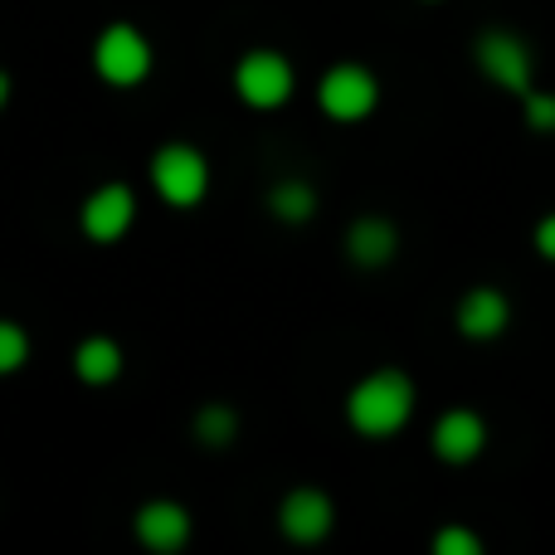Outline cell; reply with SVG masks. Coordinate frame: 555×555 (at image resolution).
I'll list each match as a JSON object with an SVG mask.
<instances>
[{
    "mask_svg": "<svg viewBox=\"0 0 555 555\" xmlns=\"http://www.w3.org/2000/svg\"><path fill=\"white\" fill-rule=\"evenodd\" d=\"M537 254L555 263V215H546V220L537 224Z\"/></svg>",
    "mask_w": 555,
    "mask_h": 555,
    "instance_id": "19",
    "label": "cell"
},
{
    "mask_svg": "<svg viewBox=\"0 0 555 555\" xmlns=\"http://www.w3.org/2000/svg\"><path fill=\"white\" fill-rule=\"evenodd\" d=\"M293 88H297V74L278 49H249V54H240V64H234V93L249 107H263V113L283 107L287 98H293Z\"/></svg>",
    "mask_w": 555,
    "mask_h": 555,
    "instance_id": "4",
    "label": "cell"
},
{
    "mask_svg": "<svg viewBox=\"0 0 555 555\" xmlns=\"http://www.w3.org/2000/svg\"><path fill=\"white\" fill-rule=\"evenodd\" d=\"M191 429L205 449H224V443H234V434H240V414H234L230 404H201Z\"/></svg>",
    "mask_w": 555,
    "mask_h": 555,
    "instance_id": "15",
    "label": "cell"
},
{
    "mask_svg": "<svg viewBox=\"0 0 555 555\" xmlns=\"http://www.w3.org/2000/svg\"><path fill=\"white\" fill-rule=\"evenodd\" d=\"M410 414H414V380L404 371H395V365L371 371L346 395V424L361 439H390V434H400L410 424Z\"/></svg>",
    "mask_w": 555,
    "mask_h": 555,
    "instance_id": "1",
    "label": "cell"
},
{
    "mask_svg": "<svg viewBox=\"0 0 555 555\" xmlns=\"http://www.w3.org/2000/svg\"><path fill=\"white\" fill-rule=\"evenodd\" d=\"M74 375L83 385H113L122 375V346L113 336H83L74 346Z\"/></svg>",
    "mask_w": 555,
    "mask_h": 555,
    "instance_id": "13",
    "label": "cell"
},
{
    "mask_svg": "<svg viewBox=\"0 0 555 555\" xmlns=\"http://www.w3.org/2000/svg\"><path fill=\"white\" fill-rule=\"evenodd\" d=\"M25 361H29V332L20 322L0 317V375L25 371Z\"/></svg>",
    "mask_w": 555,
    "mask_h": 555,
    "instance_id": "16",
    "label": "cell"
},
{
    "mask_svg": "<svg viewBox=\"0 0 555 555\" xmlns=\"http://www.w3.org/2000/svg\"><path fill=\"white\" fill-rule=\"evenodd\" d=\"M269 215H278V220L287 224H302L317 215V191L307 181H278L269 191Z\"/></svg>",
    "mask_w": 555,
    "mask_h": 555,
    "instance_id": "14",
    "label": "cell"
},
{
    "mask_svg": "<svg viewBox=\"0 0 555 555\" xmlns=\"http://www.w3.org/2000/svg\"><path fill=\"white\" fill-rule=\"evenodd\" d=\"M132 220H137V195L127 191L122 181L98 185V191L83 201V210H78V230H83L93 244H117L127 230H132Z\"/></svg>",
    "mask_w": 555,
    "mask_h": 555,
    "instance_id": "7",
    "label": "cell"
},
{
    "mask_svg": "<svg viewBox=\"0 0 555 555\" xmlns=\"http://www.w3.org/2000/svg\"><path fill=\"white\" fill-rule=\"evenodd\" d=\"M488 443V424L473 410H449L439 424H434V453L443 463H473Z\"/></svg>",
    "mask_w": 555,
    "mask_h": 555,
    "instance_id": "10",
    "label": "cell"
},
{
    "mask_svg": "<svg viewBox=\"0 0 555 555\" xmlns=\"http://www.w3.org/2000/svg\"><path fill=\"white\" fill-rule=\"evenodd\" d=\"M507 322H512V307L498 287H473V293H463L459 332L468 336V341H492V336L507 332Z\"/></svg>",
    "mask_w": 555,
    "mask_h": 555,
    "instance_id": "11",
    "label": "cell"
},
{
    "mask_svg": "<svg viewBox=\"0 0 555 555\" xmlns=\"http://www.w3.org/2000/svg\"><path fill=\"white\" fill-rule=\"evenodd\" d=\"M5 98H10V78L0 74V107H5Z\"/></svg>",
    "mask_w": 555,
    "mask_h": 555,
    "instance_id": "20",
    "label": "cell"
},
{
    "mask_svg": "<svg viewBox=\"0 0 555 555\" xmlns=\"http://www.w3.org/2000/svg\"><path fill=\"white\" fill-rule=\"evenodd\" d=\"M93 68L107 88H137L146 74H152V44H146V35L137 25L117 20V25H107L103 35H98Z\"/></svg>",
    "mask_w": 555,
    "mask_h": 555,
    "instance_id": "3",
    "label": "cell"
},
{
    "mask_svg": "<svg viewBox=\"0 0 555 555\" xmlns=\"http://www.w3.org/2000/svg\"><path fill=\"white\" fill-rule=\"evenodd\" d=\"M317 103H322V113L332 117V122H361V117H371L375 103H380V83H375V74L361 64H336V68H326L322 83H317Z\"/></svg>",
    "mask_w": 555,
    "mask_h": 555,
    "instance_id": "5",
    "label": "cell"
},
{
    "mask_svg": "<svg viewBox=\"0 0 555 555\" xmlns=\"http://www.w3.org/2000/svg\"><path fill=\"white\" fill-rule=\"evenodd\" d=\"M478 68L492 78V83L502 88V93H531V49L521 35H512V29H488V35H478Z\"/></svg>",
    "mask_w": 555,
    "mask_h": 555,
    "instance_id": "6",
    "label": "cell"
},
{
    "mask_svg": "<svg viewBox=\"0 0 555 555\" xmlns=\"http://www.w3.org/2000/svg\"><path fill=\"white\" fill-rule=\"evenodd\" d=\"M434 555H482V541L468 527H443L434 537Z\"/></svg>",
    "mask_w": 555,
    "mask_h": 555,
    "instance_id": "18",
    "label": "cell"
},
{
    "mask_svg": "<svg viewBox=\"0 0 555 555\" xmlns=\"http://www.w3.org/2000/svg\"><path fill=\"white\" fill-rule=\"evenodd\" d=\"M395 249H400V234H395V224L380 220V215H365V220H356L351 230H346V259H351L356 269H380V263L395 259Z\"/></svg>",
    "mask_w": 555,
    "mask_h": 555,
    "instance_id": "12",
    "label": "cell"
},
{
    "mask_svg": "<svg viewBox=\"0 0 555 555\" xmlns=\"http://www.w3.org/2000/svg\"><path fill=\"white\" fill-rule=\"evenodd\" d=\"M332 521H336V507L322 488H293L283 498V507H278V527H283V537L293 541V546H317V541H326Z\"/></svg>",
    "mask_w": 555,
    "mask_h": 555,
    "instance_id": "8",
    "label": "cell"
},
{
    "mask_svg": "<svg viewBox=\"0 0 555 555\" xmlns=\"http://www.w3.org/2000/svg\"><path fill=\"white\" fill-rule=\"evenodd\" d=\"M521 113H527V127L541 137L555 132V93H541V88H531V93H521Z\"/></svg>",
    "mask_w": 555,
    "mask_h": 555,
    "instance_id": "17",
    "label": "cell"
},
{
    "mask_svg": "<svg viewBox=\"0 0 555 555\" xmlns=\"http://www.w3.org/2000/svg\"><path fill=\"white\" fill-rule=\"evenodd\" d=\"M137 541H142V551H152V555L185 551V541H191V512L171 498L146 502V507L137 512Z\"/></svg>",
    "mask_w": 555,
    "mask_h": 555,
    "instance_id": "9",
    "label": "cell"
},
{
    "mask_svg": "<svg viewBox=\"0 0 555 555\" xmlns=\"http://www.w3.org/2000/svg\"><path fill=\"white\" fill-rule=\"evenodd\" d=\"M152 191L176 210H195L210 191V162L191 142H166L152 156Z\"/></svg>",
    "mask_w": 555,
    "mask_h": 555,
    "instance_id": "2",
    "label": "cell"
}]
</instances>
